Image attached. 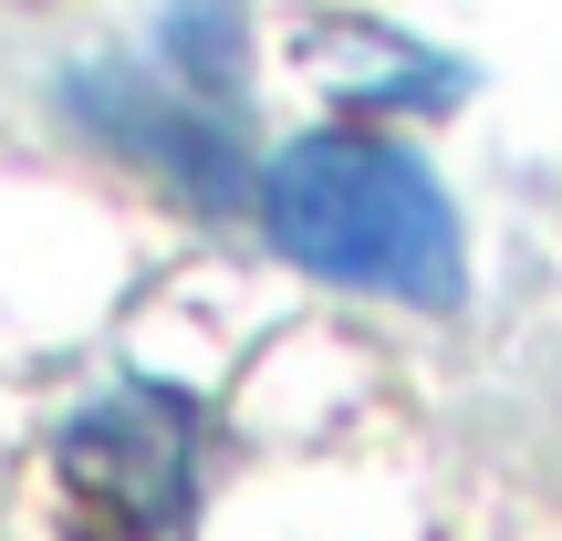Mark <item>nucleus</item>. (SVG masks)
<instances>
[{"label": "nucleus", "instance_id": "nucleus-1", "mask_svg": "<svg viewBox=\"0 0 562 541\" xmlns=\"http://www.w3.org/2000/svg\"><path fill=\"white\" fill-rule=\"evenodd\" d=\"M271 250L313 281H344V292H385V302H448L469 292V240L448 188L427 178L417 146L375 136V125H313L261 167L250 188Z\"/></svg>", "mask_w": 562, "mask_h": 541}, {"label": "nucleus", "instance_id": "nucleus-2", "mask_svg": "<svg viewBox=\"0 0 562 541\" xmlns=\"http://www.w3.org/2000/svg\"><path fill=\"white\" fill-rule=\"evenodd\" d=\"M199 396L157 375H115L53 427V489L74 541H178L199 521Z\"/></svg>", "mask_w": 562, "mask_h": 541}]
</instances>
